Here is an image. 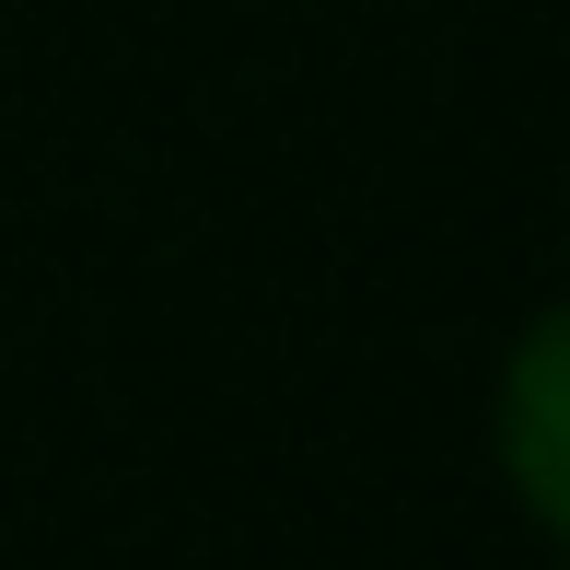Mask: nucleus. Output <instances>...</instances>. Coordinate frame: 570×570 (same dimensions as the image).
Here are the masks:
<instances>
[{
    "label": "nucleus",
    "mask_w": 570,
    "mask_h": 570,
    "mask_svg": "<svg viewBox=\"0 0 570 570\" xmlns=\"http://www.w3.org/2000/svg\"><path fill=\"white\" fill-rule=\"evenodd\" d=\"M489 443H501V478L524 489V512L570 548V303H548V315L512 338Z\"/></svg>",
    "instance_id": "f257e3e1"
}]
</instances>
